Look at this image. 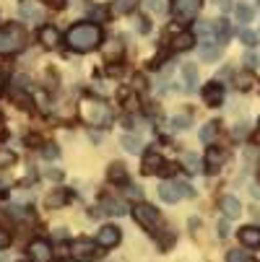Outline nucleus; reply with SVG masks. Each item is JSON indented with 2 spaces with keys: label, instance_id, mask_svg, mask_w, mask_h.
Instances as JSON below:
<instances>
[{
  "label": "nucleus",
  "instance_id": "f257e3e1",
  "mask_svg": "<svg viewBox=\"0 0 260 262\" xmlns=\"http://www.w3.org/2000/svg\"><path fill=\"white\" fill-rule=\"evenodd\" d=\"M65 39L76 52H91L102 45V29L96 24H76Z\"/></svg>",
  "mask_w": 260,
  "mask_h": 262
},
{
  "label": "nucleus",
  "instance_id": "f03ea898",
  "mask_svg": "<svg viewBox=\"0 0 260 262\" xmlns=\"http://www.w3.org/2000/svg\"><path fill=\"white\" fill-rule=\"evenodd\" d=\"M81 117L94 127H107L109 122H112V109H109L107 101H102L96 96H86L81 101Z\"/></svg>",
  "mask_w": 260,
  "mask_h": 262
},
{
  "label": "nucleus",
  "instance_id": "7ed1b4c3",
  "mask_svg": "<svg viewBox=\"0 0 260 262\" xmlns=\"http://www.w3.org/2000/svg\"><path fill=\"white\" fill-rule=\"evenodd\" d=\"M26 45V34L18 24H11L6 29H0V55H13Z\"/></svg>",
  "mask_w": 260,
  "mask_h": 262
},
{
  "label": "nucleus",
  "instance_id": "20e7f679",
  "mask_svg": "<svg viewBox=\"0 0 260 262\" xmlns=\"http://www.w3.org/2000/svg\"><path fill=\"white\" fill-rule=\"evenodd\" d=\"M193 195H195V190L185 182H162L159 184V198L169 205L177 203L179 198H193Z\"/></svg>",
  "mask_w": 260,
  "mask_h": 262
},
{
  "label": "nucleus",
  "instance_id": "39448f33",
  "mask_svg": "<svg viewBox=\"0 0 260 262\" xmlns=\"http://www.w3.org/2000/svg\"><path fill=\"white\" fill-rule=\"evenodd\" d=\"M133 218L141 223L143 229L154 231V234H156L159 223H162V218H159V210H156L154 205H146V203H138V205L133 208Z\"/></svg>",
  "mask_w": 260,
  "mask_h": 262
},
{
  "label": "nucleus",
  "instance_id": "423d86ee",
  "mask_svg": "<svg viewBox=\"0 0 260 262\" xmlns=\"http://www.w3.org/2000/svg\"><path fill=\"white\" fill-rule=\"evenodd\" d=\"M203 6V0H172V13L177 21H193Z\"/></svg>",
  "mask_w": 260,
  "mask_h": 262
},
{
  "label": "nucleus",
  "instance_id": "0eeeda50",
  "mask_svg": "<svg viewBox=\"0 0 260 262\" xmlns=\"http://www.w3.org/2000/svg\"><path fill=\"white\" fill-rule=\"evenodd\" d=\"M70 254L76 257V262H91L99 252H96V242L91 239H76L70 244Z\"/></svg>",
  "mask_w": 260,
  "mask_h": 262
},
{
  "label": "nucleus",
  "instance_id": "6e6552de",
  "mask_svg": "<svg viewBox=\"0 0 260 262\" xmlns=\"http://www.w3.org/2000/svg\"><path fill=\"white\" fill-rule=\"evenodd\" d=\"M167 171H172V166H167V161L156 151H148L143 156V174H167Z\"/></svg>",
  "mask_w": 260,
  "mask_h": 262
},
{
  "label": "nucleus",
  "instance_id": "1a4fd4ad",
  "mask_svg": "<svg viewBox=\"0 0 260 262\" xmlns=\"http://www.w3.org/2000/svg\"><path fill=\"white\" fill-rule=\"evenodd\" d=\"M18 16L26 24H42L45 21V11L36 6V3H31V0H24V3L18 6Z\"/></svg>",
  "mask_w": 260,
  "mask_h": 262
},
{
  "label": "nucleus",
  "instance_id": "9d476101",
  "mask_svg": "<svg viewBox=\"0 0 260 262\" xmlns=\"http://www.w3.org/2000/svg\"><path fill=\"white\" fill-rule=\"evenodd\" d=\"M120 244V229L117 226H102L99 234H96V247H107L112 249Z\"/></svg>",
  "mask_w": 260,
  "mask_h": 262
},
{
  "label": "nucleus",
  "instance_id": "9b49d317",
  "mask_svg": "<svg viewBox=\"0 0 260 262\" xmlns=\"http://www.w3.org/2000/svg\"><path fill=\"white\" fill-rule=\"evenodd\" d=\"M227 159H229L227 148H208V154H206V166H208V171H218L221 166L227 164Z\"/></svg>",
  "mask_w": 260,
  "mask_h": 262
},
{
  "label": "nucleus",
  "instance_id": "f8f14e48",
  "mask_svg": "<svg viewBox=\"0 0 260 262\" xmlns=\"http://www.w3.org/2000/svg\"><path fill=\"white\" fill-rule=\"evenodd\" d=\"M29 254L34 262H50L52 259V247L45 242V239H36L29 244Z\"/></svg>",
  "mask_w": 260,
  "mask_h": 262
},
{
  "label": "nucleus",
  "instance_id": "ddd939ff",
  "mask_svg": "<svg viewBox=\"0 0 260 262\" xmlns=\"http://www.w3.org/2000/svg\"><path fill=\"white\" fill-rule=\"evenodd\" d=\"M203 99H206V104H211V106H218L221 101H224V86L221 83H208V86H203Z\"/></svg>",
  "mask_w": 260,
  "mask_h": 262
},
{
  "label": "nucleus",
  "instance_id": "4468645a",
  "mask_svg": "<svg viewBox=\"0 0 260 262\" xmlns=\"http://www.w3.org/2000/svg\"><path fill=\"white\" fill-rule=\"evenodd\" d=\"M218 208H221V213H224L227 218H239V213H242L239 200H237V198H232V195H224V198H221Z\"/></svg>",
  "mask_w": 260,
  "mask_h": 262
},
{
  "label": "nucleus",
  "instance_id": "2eb2a0df",
  "mask_svg": "<svg viewBox=\"0 0 260 262\" xmlns=\"http://www.w3.org/2000/svg\"><path fill=\"white\" fill-rule=\"evenodd\" d=\"M239 242L245 244V247H260V229H255V226H245V229H239Z\"/></svg>",
  "mask_w": 260,
  "mask_h": 262
},
{
  "label": "nucleus",
  "instance_id": "dca6fc26",
  "mask_svg": "<svg viewBox=\"0 0 260 262\" xmlns=\"http://www.w3.org/2000/svg\"><path fill=\"white\" fill-rule=\"evenodd\" d=\"M39 42H42L45 47L55 50V47L60 45V31H57L55 26H45V29L39 31Z\"/></svg>",
  "mask_w": 260,
  "mask_h": 262
},
{
  "label": "nucleus",
  "instance_id": "f3484780",
  "mask_svg": "<svg viewBox=\"0 0 260 262\" xmlns=\"http://www.w3.org/2000/svg\"><path fill=\"white\" fill-rule=\"evenodd\" d=\"M195 45V36L190 34V31H182V34H177L174 36V42H172V47L177 50V52H182V50H190Z\"/></svg>",
  "mask_w": 260,
  "mask_h": 262
},
{
  "label": "nucleus",
  "instance_id": "a211bd4d",
  "mask_svg": "<svg viewBox=\"0 0 260 262\" xmlns=\"http://www.w3.org/2000/svg\"><path fill=\"white\" fill-rule=\"evenodd\" d=\"M102 210L104 213H109V215H125V205L120 203V200H112V198H104L102 200Z\"/></svg>",
  "mask_w": 260,
  "mask_h": 262
},
{
  "label": "nucleus",
  "instance_id": "6ab92c4d",
  "mask_svg": "<svg viewBox=\"0 0 260 262\" xmlns=\"http://www.w3.org/2000/svg\"><path fill=\"white\" fill-rule=\"evenodd\" d=\"M120 145L125 148L128 154H141V148H143V143H141L138 135H123L120 138Z\"/></svg>",
  "mask_w": 260,
  "mask_h": 262
},
{
  "label": "nucleus",
  "instance_id": "aec40b11",
  "mask_svg": "<svg viewBox=\"0 0 260 262\" xmlns=\"http://www.w3.org/2000/svg\"><path fill=\"white\" fill-rule=\"evenodd\" d=\"M107 179H109V182H125V179H128V169H125L120 161H115L112 166L107 169Z\"/></svg>",
  "mask_w": 260,
  "mask_h": 262
},
{
  "label": "nucleus",
  "instance_id": "412c9836",
  "mask_svg": "<svg viewBox=\"0 0 260 262\" xmlns=\"http://www.w3.org/2000/svg\"><path fill=\"white\" fill-rule=\"evenodd\" d=\"M213 34H216V45L221 47L227 39H229V24L221 18V21H213Z\"/></svg>",
  "mask_w": 260,
  "mask_h": 262
},
{
  "label": "nucleus",
  "instance_id": "4be33fe9",
  "mask_svg": "<svg viewBox=\"0 0 260 262\" xmlns=\"http://www.w3.org/2000/svg\"><path fill=\"white\" fill-rule=\"evenodd\" d=\"M135 6H138V0H112V11L117 16H125V13L135 11Z\"/></svg>",
  "mask_w": 260,
  "mask_h": 262
},
{
  "label": "nucleus",
  "instance_id": "5701e85b",
  "mask_svg": "<svg viewBox=\"0 0 260 262\" xmlns=\"http://www.w3.org/2000/svg\"><path fill=\"white\" fill-rule=\"evenodd\" d=\"M182 78L188 83V89H195L198 86V68L195 65H182Z\"/></svg>",
  "mask_w": 260,
  "mask_h": 262
},
{
  "label": "nucleus",
  "instance_id": "b1692460",
  "mask_svg": "<svg viewBox=\"0 0 260 262\" xmlns=\"http://www.w3.org/2000/svg\"><path fill=\"white\" fill-rule=\"evenodd\" d=\"M182 164H185V169H188L190 174L201 171V159H198V154H193V151H188V154L182 156Z\"/></svg>",
  "mask_w": 260,
  "mask_h": 262
},
{
  "label": "nucleus",
  "instance_id": "393cba45",
  "mask_svg": "<svg viewBox=\"0 0 260 262\" xmlns=\"http://www.w3.org/2000/svg\"><path fill=\"white\" fill-rule=\"evenodd\" d=\"M198 55H201V60H218L221 57V47L218 45H203Z\"/></svg>",
  "mask_w": 260,
  "mask_h": 262
},
{
  "label": "nucleus",
  "instance_id": "a878e982",
  "mask_svg": "<svg viewBox=\"0 0 260 262\" xmlns=\"http://www.w3.org/2000/svg\"><path fill=\"white\" fill-rule=\"evenodd\" d=\"M234 83H237V89L250 91V89L255 86V76H252V73H239V76L234 78Z\"/></svg>",
  "mask_w": 260,
  "mask_h": 262
},
{
  "label": "nucleus",
  "instance_id": "bb28decb",
  "mask_svg": "<svg viewBox=\"0 0 260 262\" xmlns=\"http://www.w3.org/2000/svg\"><path fill=\"white\" fill-rule=\"evenodd\" d=\"M234 16L239 18V24H250V21H252V16H255V11H252L250 6H245V3H239V6L234 8Z\"/></svg>",
  "mask_w": 260,
  "mask_h": 262
},
{
  "label": "nucleus",
  "instance_id": "cd10ccee",
  "mask_svg": "<svg viewBox=\"0 0 260 262\" xmlns=\"http://www.w3.org/2000/svg\"><path fill=\"white\" fill-rule=\"evenodd\" d=\"M216 133H218V125H216V122H208V125L201 127V140H203V143H211V140L216 138Z\"/></svg>",
  "mask_w": 260,
  "mask_h": 262
},
{
  "label": "nucleus",
  "instance_id": "c85d7f7f",
  "mask_svg": "<svg viewBox=\"0 0 260 262\" xmlns=\"http://www.w3.org/2000/svg\"><path fill=\"white\" fill-rule=\"evenodd\" d=\"M169 127L172 130H185V127H190V117H185V115H177L169 120Z\"/></svg>",
  "mask_w": 260,
  "mask_h": 262
},
{
  "label": "nucleus",
  "instance_id": "c756f323",
  "mask_svg": "<svg viewBox=\"0 0 260 262\" xmlns=\"http://www.w3.org/2000/svg\"><path fill=\"white\" fill-rule=\"evenodd\" d=\"M239 39H242L247 47H255V45H257V34L250 31V29H239Z\"/></svg>",
  "mask_w": 260,
  "mask_h": 262
},
{
  "label": "nucleus",
  "instance_id": "7c9ffc66",
  "mask_svg": "<svg viewBox=\"0 0 260 262\" xmlns=\"http://www.w3.org/2000/svg\"><path fill=\"white\" fill-rule=\"evenodd\" d=\"M65 200H68L65 192H55V195H47V198H45V203H47L50 208H57V205H63Z\"/></svg>",
  "mask_w": 260,
  "mask_h": 262
},
{
  "label": "nucleus",
  "instance_id": "2f4dec72",
  "mask_svg": "<svg viewBox=\"0 0 260 262\" xmlns=\"http://www.w3.org/2000/svg\"><path fill=\"white\" fill-rule=\"evenodd\" d=\"M120 52H123V45H120L117 39H112V42H109V47L104 50V55H107V57H117Z\"/></svg>",
  "mask_w": 260,
  "mask_h": 262
},
{
  "label": "nucleus",
  "instance_id": "473e14b6",
  "mask_svg": "<svg viewBox=\"0 0 260 262\" xmlns=\"http://www.w3.org/2000/svg\"><path fill=\"white\" fill-rule=\"evenodd\" d=\"M123 192H125V198H130V200H138V203H141V198H143L141 187H133V184H128V187H125Z\"/></svg>",
  "mask_w": 260,
  "mask_h": 262
},
{
  "label": "nucleus",
  "instance_id": "72a5a7b5",
  "mask_svg": "<svg viewBox=\"0 0 260 262\" xmlns=\"http://www.w3.org/2000/svg\"><path fill=\"white\" fill-rule=\"evenodd\" d=\"M60 156V148L57 145H47L45 151H42V159H47V161H55Z\"/></svg>",
  "mask_w": 260,
  "mask_h": 262
},
{
  "label": "nucleus",
  "instance_id": "f704fd0d",
  "mask_svg": "<svg viewBox=\"0 0 260 262\" xmlns=\"http://www.w3.org/2000/svg\"><path fill=\"white\" fill-rule=\"evenodd\" d=\"M227 262H247V257H245V252H239V249H232V252L227 254Z\"/></svg>",
  "mask_w": 260,
  "mask_h": 262
},
{
  "label": "nucleus",
  "instance_id": "c9c22d12",
  "mask_svg": "<svg viewBox=\"0 0 260 262\" xmlns=\"http://www.w3.org/2000/svg\"><path fill=\"white\" fill-rule=\"evenodd\" d=\"M148 8H151L154 13H164V11H167L164 0H148Z\"/></svg>",
  "mask_w": 260,
  "mask_h": 262
},
{
  "label": "nucleus",
  "instance_id": "e433bc0d",
  "mask_svg": "<svg viewBox=\"0 0 260 262\" xmlns=\"http://www.w3.org/2000/svg\"><path fill=\"white\" fill-rule=\"evenodd\" d=\"M133 89H135V91H146V78L141 76V73L133 78Z\"/></svg>",
  "mask_w": 260,
  "mask_h": 262
},
{
  "label": "nucleus",
  "instance_id": "4c0bfd02",
  "mask_svg": "<svg viewBox=\"0 0 260 262\" xmlns=\"http://www.w3.org/2000/svg\"><path fill=\"white\" fill-rule=\"evenodd\" d=\"M232 135H234V138H237V140H239V138H245V135H247V125H237V127H234V133H232Z\"/></svg>",
  "mask_w": 260,
  "mask_h": 262
},
{
  "label": "nucleus",
  "instance_id": "58836bf2",
  "mask_svg": "<svg viewBox=\"0 0 260 262\" xmlns=\"http://www.w3.org/2000/svg\"><path fill=\"white\" fill-rule=\"evenodd\" d=\"M227 234H229V223H227V221H221V223H218V236L224 239Z\"/></svg>",
  "mask_w": 260,
  "mask_h": 262
},
{
  "label": "nucleus",
  "instance_id": "ea45409f",
  "mask_svg": "<svg viewBox=\"0 0 260 262\" xmlns=\"http://www.w3.org/2000/svg\"><path fill=\"white\" fill-rule=\"evenodd\" d=\"M11 161H13V156L8 151H0V164H11Z\"/></svg>",
  "mask_w": 260,
  "mask_h": 262
},
{
  "label": "nucleus",
  "instance_id": "a19ab883",
  "mask_svg": "<svg viewBox=\"0 0 260 262\" xmlns=\"http://www.w3.org/2000/svg\"><path fill=\"white\" fill-rule=\"evenodd\" d=\"M245 62H247L250 68H255V62H257V57H255L252 52H247V55H245Z\"/></svg>",
  "mask_w": 260,
  "mask_h": 262
},
{
  "label": "nucleus",
  "instance_id": "79ce46f5",
  "mask_svg": "<svg viewBox=\"0 0 260 262\" xmlns=\"http://www.w3.org/2000/svg\"><path fill=\"white\" fill-rule=\"evenodd\" d=\"M45 174H47L50 179H55V182H57V179H63V171H55V169H50V171H45Z\"/></svg>",
  "mask_w": 260,
  "mask_h": 262
},
{
  "label": "nucleus",
  "instance_id": "37998d69",
  "mask_svg": "<svg viewBox=\"0 0 260 262\" xmlns=\"http://www.w3.org/2000/svg\"><path fill=\"white\" fill-rule=\"evenodd\" d=\"M6 244H8V234L3 231V226H0V249H3Z\"/></svg>",
  "mask_w": 260,
  "mask_h": 262
},
{
  "label": "nucleus",
  "instance_id": "c03bdc74",
  "mask_svg": "<svg viewBox=\"0 0 260 262\" xmlns=\"http://www.w3.org/2000/svg\"><path fill=\"white\" fill-rule=\"evenodd\" d=\"M151 24H146V18H138V31H148Z\"/></svg>",
  "mask_w": 260,
  "mask_h": 262
},
{
  "label": "nucleus",
  "instance_id": "a18cd8bd",
  "mask_svg": "<svg viewBox=\"0 0 260 262\" xmlns=\"http://www.w3.org/2000/svg\"><path fill=\"white\" fill-rule=\"evenodd\" d=\"M221 8H224V11H229V8H232V0H221Z\"/></svg>",
  "mask_w": 260,
  "mask_h": 262
},
{
  "label": "nucleus",
  "instance_id": "49530a36",
  "mask_svg": "<svg viewBox=\"0 0 260 262\" xmlns=\"http://www.w3.org/2000/svg\"><path fill=\"white\" fill-rule=\"evenodd\" d=\"M252 195H255V198H257V200H260V190H252Z\"/></svg>",
  "mask_w": 260,
  "mask_h": 262
},
{
  "label": "nucleus",
  "instance_id": "de8ad7c7",
  "mask_svg": "<svg viewBox=\"0 0 260 262\" xmlns=\"http://www.w3.org/2000/svg\"><path fill=\"white\" fill-rule=\"evenodd\" d=\"M0 91H3V73H0Z\"/></svg>",
  "mask_w": 260,
  "mask_h": 262
},
{
  "label": "nucleus",
  "instance_id": "09e8293b",
  "mask_svg": "<svg viewBox=\"0 0 260 262\" xmlns=\"http://www.w3.org/2000/svg\"><path fill=\"white\" fill-rule=\"evenodd\" d=\"M0 262H8V257H6V254H0Z\"/></svg>",
  "mask_w": 260,
  "mask_h": 262
},
{
  "label": "nucleus",
  "instance_id": "8fccbe9b",
  "mask_svg": "<svg viewBox=\"0 0 260 262\" xmlns=\"http://www.w3.org/2000/svg\"><path fill=\"white\" fill-rule=\"evenodd\" d=\"M63 262H76V259H63Z\"/></svg>",
  "mask_w": 260,
  "mask_h": 262
},
{
  "label": "nucleus",
  "instance_id": "3c124183",
  "mask_svg": "<svg viewBox=\"0 0 260 262\" xmlns=\"http://www.w3.org/2000/svg\"><path fill=\"white\" fill-rule=\"evenodd\" d=\"M0 127H3V117H0Z\"/></svg>",
  "mask_w": 260,
  "mask_h": 262
},
{
  "label": "nucleus",
  "instance_id": "603ef678",
  "mask_svg": "<svg viewBox=\"0 0 260 262\" xmlns=\"http://www.w3.org/2000/svg\"><path fill=\"white\" fill-rule=\"evenodd\" d=\"M257 182H260V171H257Z\"/></svg>",
  "mask_w": 260,
  "mask_h": 262
},
{
  "label": "nucleus",
  "instance_id": "864d4df0",
  "mask_svg": "<svg viewBox=\"0 0 260 262\" xmlns=\"http://www.w3.org/2000/svg\"><path fill=\"white\" fill-rule=\"evenodd\" d=\"M257 140H260V133H257Z\"/></svg>",
  "mask_w": 260,
  "mask_h": 262
}]
</instances>
